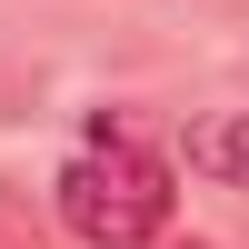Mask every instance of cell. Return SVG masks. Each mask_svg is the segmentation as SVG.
<instances>
[{"mask_svg": "<svg viewBox=\"0 0 249 249\" xmlns=\"http://www.w3.org/2000/svg\"><path fill=\"white\" fill-rule=\"evenodd\" d=\"M60 219L90 249H150L170 230V170H160V150H140L130 130L100 120V140L60 170Z\"/></svg>", "mask_w": 249, "mask_h": 249, "instance_id": "6da1fadb", "label": "cell"}, {"mask_svg": "<svg viewBox=\"0 0 249 249\" xmlns=\"http://www.w3.org/2000/svg\"><path fill=\"white\" fill-rule=\"evenodd\" d=\"M190 170H199V179H230V190H249V110L190 120Z\"/></svg>", "mask_w": 249, "mask_h": 249, "instance_id": "7a4b0ae2", "label": "cell"}, {"mask_svg": "<svg viewBox=\"0 0 249 249\" xmlns=\"http://www.w3.org/2000/svg\"><path fill=\"white\" fill-rule=\"evenodd\" d=\"M190 249H199V239H190Z\"/></svg>", "mask_w": 249, "mask_h": 249, "instance_id": "3957f363", "label": "cell"}]
</instances>
